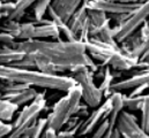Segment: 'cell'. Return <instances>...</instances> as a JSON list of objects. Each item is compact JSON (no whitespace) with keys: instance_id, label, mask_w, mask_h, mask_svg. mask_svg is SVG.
Here are the masks:
<instances>
[{"instance_id":"cell-1","label":"cell","mask_w":149,"mask_h":138,"mask_svg":"<svg viewBox=\"0 0 149 138\" xmlns=\"http://www.w3.org/2000/svg\"><path fill=\"white\" fill-rule=\"evenodd\" d=\"M23 53L39 52L46 55L58 67L60 74L70 71L71 74L76 70L87 67L84 54L87 53L86 45L82 41H67V40H43V39H30V40H17L14 46Z\"/></svg>"},{"instance_id":"cell-2","label":"cell","mask_w":149,"mask_h":138,"mask_svg":"<svg viewBox=\"0 0 149 138\" xmlns=\"http://www.w3.org/2000/svg\"><path fill=\"white\" fill-rule=\"evenodd\" d=\"M0 81L22 83L29 86L51 89L67 92L76 85L73 77L66 75H51L35 69H19L9 66H0Z\"/></svg>"},{"instance_id":"cell-3","label":"cell","mask_w":149,"mask_h":138,"mask_svg":"<svg viewBox=\"0 0 149 138\" xmlns=\"http://www.w3.org/2000/svg\"><path fill=\"white\" fill-rule=\"evenodd\" d=\"M46 106L45 92H38L36 99L29 105L24 106L19 113L16 120L12 124L10 132L5 138H22L29 129L37 122L39 114Z\"/></svg>"},{"instance_id":"cell-4","label":"cell","mask_w":149,"mask_h":138,"mask_svg":"<svg viewBox=\"0 0 149 138\" xmlns=\"http://www.w3.org/2000/svg\"><path fill=\"white\" fill-rule=\"evenodd\" d=\"M70 76L74 78L76 84L81 88L82 100L88 107L95 109L102 105L104 97L101 90L98 89V86L95 84V81H94L95 77L91 70H89L87 67H83L76 70L73 74H71Z\"/></svg>"},{"instance_id":"cell-5","label":"cell","mask_w":149,"mask_h":138,"mask_svg":"<svg viewBox=\"0 0 149 138\" xmlns=\"http://www.w3.org/2000/svg\"><path fill=\"white\" fill-rule=\"evenodd\" d=\"M149 19V0L143 3H140L128 16V19L120 26L112 28L113 36L117 43H123L131 34H133L140 27Z\"/></svg>"},{"instance_id":"cell-6","label":"cell","mask_w":149,"mask_h":138,"mask_svg":"<svg viewBox=\"0 0 149 138\" xmlns=\"http://www.w3.org/2000/svg\"><path fill=\"white\" fill-rule=\"evenodd\" d=\"M72 117L70 110V103L67 95L61 97L57 103L53 105L51 113L47 115V129L56 131L57 134L63 130V128L67 124L70 119Z\"/></svg>"},{"instance_id":"cell-7","label":"cell","mask_w":149,"mask_h":138,"mask_svg":"<svg viewBox=\"0 0 149 138\" xmlns=\"http://www.w3.org/2000/svg\"><path fill=\"white\" fill-rule=\"evenodd\" d=\"M116 129L123 138H149L148 132L143 130L136 117L127 110H123L119 114Z\"/></svg>"},{"instance_id":"cell-8","label":"cell","mask_w":149,"mask_h":138,"mask_svg":"<svg viewBox=\"0 0 149 138\" xmlns=\"http://www.w3.org/2000/svg\"><path fill=\"white\" fill-rule=\"evenodd\" d=\"M110 110H111V101L108 98L100 107L95 108L88 115V117L82 122L81 129H80L77 135L82 136V137H86V136L93 134L95 131V129L98 127V124L108 119V116L110 114Z\"/></svg>"},{"instance_id":"cell-9","label":"cell","mask_w":149,"mask_h":138,"mask_svg":"<svg viewBox=\"0 0 149 138\" xmlns=\"http://www.w3.org/2000/svg\"><path fill=\"white\" fill-rule=\"evenodd\" d=\"M140 3H119L111 0H88V8L98 9L107 15L131 14Z\"/></svg>"},{"instance_id":"cell-10","label":"cell","mask_w":149,"mask_h":138,"mask_svg":"<svg viewBox=\"0 0 149 138\" xmlns=\"http://www.w3.org/2000/svg\"><path fill=\"white\" fill-rule=\"evenodd\" d=\"M84 45L87 53L93 58V60H96L100 63H103L114 52H119L114 47H112L111 45L93 37H90L89 40L84 43Z\"/></svg>"},{"instance_id":"cell-11","label":"cell","mask_w":149,"mask_h":138,"mask_svg":"<svg viewBox=\"0 0 149 138\" xmlns=\"http://www.w3.org/2000/svg\"><path fill=\"white\" fill-rule=\"evenodd\" d=\"M139 61L132 57L125 55L121 52H114L111 54L103 63H98L100 67H107L109 66L111 69L118 71H128L132 69H135Z\"/></svg>"},{"instance_id":"cell-12","label":"cell","mask_w":149,"mask_h":138,"mask_svg":"<svg viewBox=\"0 0 149 138\" xmlns=\"http://www.w3.org/2000/svg\"><path fill=\"white\" fill-rule=\"evenodd\" d=\"M83 1L84 0H52L51 8L65 23H68L73 14L80 8Z\"/></svg>"},{"instance_id":"cell-13","label":"cell","mask_w":149,"mask_h":138,"mask_svg":"<svg viewBox=\"0 0 149 138\" xmlns=\"http://www.w3.org/2000/svg\"><path fill=\"white\" fill-rule=\"evenodd\" d=\"M149 84L148 71H139L136 74L131 75V77L117 81L112 84L111 90L113 92H120L123 90H133L140 85Z\"/></svg>"},{"instance_id":"cell-14","label":"cell","mask_w":149,"mask_h":138,"mask_svg":"<svg viewBox=\"0 0 149 138\" xmlns=\"http://www.w3.org/2000/svg\"><path fill=\"white\" fill-rule=\"evenodd\" d=\"M38 91L34 88H28L21 91H16V92H10V93H3L1 95V98L7 99L13 104H15L16 106L21 107V106H27L30 103H33L36 99Z\"/></svg>"},{"instance_id":"cell-15","label":"cell","mask_w":149,"mask_h":138,"mask_svg":"<svg viewBox=\"0 0 149 138\" xmlns=\"http://www.w3.org/2000/svg\"><path fill=\"white\" fill-rule=\"evenodd\" d=\"M61 34L58 29V27L51 21L44 19L42 22H39L35 29V38L34 39H43V38H52L56 40H59Z\"/></svg>"},{"instance_id":"cell-16","label":"cell","mask_w":149,"mask_h":138,"mask_svg":"<svg viewBox=\"0 0 149 138\" xmlns=\"http://www.w3.org/2000/svg\"><path fill=\"white\" fill-rule=\"evenodd\" d=\"M109 99L111 101V110H110V114L108 116V121L110 124V130H113L116 128L119 114L125 108V105H124L125 95H123L121 92H113L109 97Z\"/></svg>"},{"instance_id":"cell-17","label":"cell","mask_w":149,"mask_h":138,"mask_svg":"<svg viewBox=\"0 0 149 138\" xmlns=\"http://www.w3.org/2000/svg\"><path fill=\"white\" fill-rule=\"evenodd\" d=\"M87 10H88V0H84L83 3L80 6V8L73 14V16L71 17V20H70L68 23H67L68 27L71 28V30H72L76 36L79 34L81 28L83 27L84 22H86L87 19H88Z\"/></svg>"},{"instance_id":"cell-18","label":"cell","mask_w":149,"mask_h":138,"mask_svg":"<svg viewBox=\"0 0 149 138\" xmlns=\"http://www.w3.org/2000/svg\"><path fill=\"white\" fill-rule=\"evenodd\" d=\"M24 55H26V53L19 51L17 48L1 45V48H0V66H12L13 63L20 61Z\"/></svg>"},{"instance_id":"cell-19","label":"cell","mask_w":149,"mask_h":138,"mask_svg":"<svg viewBox=\"0 0 149 138\" xmlns=\"http://www.w3.org/2000/svg\"><path fill=\"white\" fill-rule=\"evenodd\" d=\"M34 57H35V63H36L37 70L42 71V72H45V74L60 75V71H59L58 67L46 55H44L39 52H34Z\"/></svg>"},{"instance_id":"cell-20","label":"cell","mask_w":149,"mask_h":138,"mask_svg":"<svg viewBox=\"0 0 149 138\" xmlns=\"http://www.w3.org/2000/svg\"><path fill=\"white\" fill-rule=\"evenodd\" d=\"M19 108L20 107L15 104L0 97V122L8 123L9 121H12Z\"/></svg>"},{"instance_id":"cell-21","label":"cell","mask_w":149,"mask_h":138,"mask_svg":"<svg viewBox=\"0 0 149 138\" xmlns=\"http://www.w3.org/2000/svg\"><path fill=\"white\" fill-rule=\"evenodd\" d=\"M67 97H68V103H70V110H71V115L74 116L76 113L79 112L80 107H81V100H82V91L81 88L76 84L73 88H71L67 91Z\"/></svg>"},{"instance_id":"cell-22","label":"cell","mask_w":149,"mask_h":138,"mask_svg":"<svg viewBox=\"0 0 149 138\" xmlns=\"http://www.w3.org/2000/svg\"><path fill=\"white\" fill-rule=\"evenodd\" d=\"M51 3H52V0H37L34 3V17H35V20L33 21L34 24L37 26L39 22L44 20L45 14L51 7Z\"/></svg>"},{"instance_id":"cell-23","label":"cell","mask_w":149,"mask_h":138,"mask_svg":"<svg viewBox=\"0 0 149 138\" xmlns=\"http://www.w3.org/2000/svg\"><path fill=\"white\" fill-rule=\"evenodd\" d=\"M37 0H16L15 1V9H14V13L12 14V16L7 20H15V21H20L28 8H30L31 6H34V3L36 2Z\"/></svg>"},{"instance_id":"cell-24","label":"cell","mask_w":149,"mask_h":138,"mask_svg":"<svg viewBox=\"0 0 149 138\" xmlns=\"http://www.w3.org/2000/svg\"><path fill=\"white\" fill-rule=\"evenodd\" d=\"M87 14H88V20L91 24V27H96V28H100L102 27L108 20V15L102 12V10H98V9H93V8H88L87 10Z\"/></svg>"},{"instance_id":"cell-25","label":"cell","mask_w":149,"mask_h":138,"mask_svg":"<svg viewBox=\"0 0 149 138\" xmlns=\"http://www.w3.org/2000/svg\"><path fill=\"white\" fill-rule=\"evenodd\" d=\"M20 30H21V23H20V21H15V20H5L3 24H0V31L12 34L16 40H17V38H19Z\"/></svg>"},{"instance_id":"cell-26","label":"cell","mask_w":149,"mask_h":138,"mask_svg":"<svg viewBox=\"0 0 149 138\" xmlns=\"http://www.w3.org/2000/svg\"><path fill=\"white\" fill-rule=\"evenodd\" d=\"M146 99V95L143 96H139V97H128L125 96V100L124 105L125 108L127 109V112H135V110H141L143 103Z\"/></svg>"},{"instance_id":"cell-27","label":"cell","mask_w":149,"mask_h":138,"mask_svg":"<svg viewBox=\"0 0 149 138\" xmlns=\"http://www.w3.org/2000/svg\"><path fill=\"white\" fill-rule=\"evenodd\" d=\"M35 29H36V24H34L33 22H23L21 23V30L17 40L23 41V40H30L35 38Z\"/></svg>"},{"instance_id":"cell-28","label":"cell","mask_w":149,"mask_h":138,"mask_svg":"<svg viewBox=\"0 0 149 138\" xmlns=\"http://www.w3.org/2000/svg\"><path fill=\"white\" fill-rule=\"evenodd\" d=\"M9 67H14V68H19V69H36L34 53H26V55L20 61L13 63Z\"/></svg>"},{"instance_id":"cell-29","label":"cell","mask_w":149,"mask_h":138,"mask_svg":"<svg viewBox=\"0 0 149 138\" xmlns=\"http://www.w3.org/2000/svg\"><path fill=\"white\" fill-rule=\"evenodd\" d=\"M140 126L143 128L145 131L149 132V95H146L145 103H143V106L141 108Z\"/></svg>"},{"instance_id":"cell-30","label":"cell","mask_w":149,"mask_h":138,"mask_svg":"<svg viewBox=\"0 0 149 138\" xmlns=\"http://www.w3.org/2000/svg\"><path fill=\"white\" fill-rule=\"evenodd\" d=\"M148 51H149V34L146 37V38L142 39L141 44H140L135 50L132 51L131 57L134 58V59H136V60L139 61V60H140V59H141Z\"/></svg>"},{"instance_id":"cell-31","label":"cell","mask_w":149,"mask_h":138,"mask_svg":"<svg viewBox=\"0 0 149 138\" xmlns=\"http://www.w3.org/2000/svg\"><path fill=\"white\" fill-rule=\"evenodd\" d=\"M46 129H47V119L46 117L38 119L30 138H43L44 132H45Z\"/></svg>"},{"instance_id":"cell-32","label":"cell","mask_w":149,"mask_h":138,"mask_svg":"<svg viewBox=\"0 0 149 138\" xmlns=\"http://www.w3.org/2000/svg\"><path fill=\"white\" fill-rule=\"evenodd\" d=\"M15 9V2L13 1H6V2H1L0 3V13H1V17L3 19H9L12 16V14L14 13Z\"/></svg>"},{"instance_id":"cell-33","label":"cell","mask_w":149,"mask_h":138,"mask_svg":"<svg viewBox=\"0 0 149 138\" xmlns=\"http://www.w3.org/2000/svg\"><path fill=\"white\" fill-rule=\"evenodd\" d=\"M109 131H110V124H109V121L107 119L105 121L100 123L98 127L95 129V131L93 134V138H103Z\"/></svg>"},{"instance_id":"cell-34","label":"cell","mask_w":149,"mask_h":138,"mask_svg":"<svg viewBox=\"0 0 149 138\" xmlns=\"http://www.w3.org/2000/svg\"><path fill=\"white\" fill-rule=\"evenodd\" d=\"M15 43H16V39L12 34L0 31V44L1 45L8 46V47H13Z\"/></svg>"},{"instance_id":"cell-35","label":"cell","mask_w":149,"mask_h":138,"mask_svg":"<svg viewBox=\"0 0 149 138\" xmlns=\"http://www.w3.org/2000/svg\"><path fill=\"white\" fill-rule=\"evenodd\" d=\"M149 89V84H143V85H140L135 89H133L131 91V93L128 95V97H139V96H143V92Z\"/></svg>"},{"instance_id":"cell-36","label":"cell","mask_w":149,"mask_h":138,"mask_svg":"<svg viewBox=\"0 0 149 138\" xmlns=\"http://www.w3.org/2000/svg\"><path fill=\"white\" fill-rule=\"evenodd\" d=\"M12 130V124L6 122H0V138H5Z\"/></svg>"},{"instance_id":"cell-37","label":"cell","mask_w":149,"mask_h":138,"mask_svg":"<svg viewBox=\"0 0 149 138\" xmlns=\"http://www.w3.org/2000/svg\"><path fill=\"white\" fill-rule=\"evenodd\" d=\"M57 132L51 130V129H46L45 130V138H57Z\"/></svg>"},{"instance_id":"cell-38","label":"cell","mask_w":149,"mask_h":138,"mask_svg":"<svg viewBox=\"0 0 149 138\" xmlns=\"http://www.w3.org/2000/svg\"><path fill=\"white\" fill-rule=\"evenodd\" d=\"M119 3H139V0H111Z\"/></svg>"},{"instance_id":"cell-39","label":"cell","mask_w":149,"mask_h":138,"mask_svg":"<svg viewBox=\"0 0 149 138\" xmlns=\"http://www.w3.org/2000/svg\"><path fill=\"white\" fill-rule=\"evenodd\" d=\"M110 138H123L121 137V135H120V132L114 128L113 130L111 131V136H110Z\"/></svg>"},{"instance_id":"cell-40","label":"cell","mask_w":149,"mask_h":138,"mask_svg":"<svg viewBox=\"0 0 149 138\" xmlns=\"http://www.w3.org/2000/svg\"><path fill=\"white\" fill-rule=\"evenodd\" d=\"M111 131L112 130H110V131H109V132H108V134H107L103 138H110V136H111Z\"/></svg>"},{"instance_id":"cell-41","label":"cell","mask_w":149,"mask_h":138,"mask_svg":"<svg viewBox=\"0 0 149 138\" xmlns=\"http://www.w3.org/2000/svg\"><path fill=\"white\" fill-rule=\"evenodd\" d=\"M0 3H1V2H0ZM1 19H2V17H1V13H0V24H1Z\"/></svg>"},{"instance_id":"cell-42","label":"cell","mask_w":149,"mask_h":138,"mask_svg":"<svg viewBox=\"0 0 149 138\" xmlns=\"http://www.w3.org/2000/svg\"><path fill=\"white\" fill-rule=\"evenodd\" d=\"M145 71H148V72H149V67H148V68H147V69H146V70H145Z\"/></svg>"},{"instance_id":"cell-43","label":"cell","mask_w":149,"mask_h":138,"mask_svg":"<svg viewBox=\"0 0 149 138\" xmlns=\"http://www.w3.org/2000/svg\"><path fill=\"white\" fill-rule=\"evenodd\" d=\"M74 138H76V137H74ZM80 138H87V137H80ZM91 138H93V137H91Z\"/></svg>"},{"instance_id":"cell-44","label":"cell","mask_w":149,"mask_h":138,"mask_svg":"<svg viewBox=\"0 0 149 138\" xmlns=\"http://www.w3.org/2000/svg\"><path fill=\"white\" fill-rule=\"evenodd\" d=\"M148 135H149V132H148Z\"/></svg>"},{"instance_id":"cell-45","label":"cell","mask_w":149,"mask_h":138,"mask_svg":"<svg viewBox=\"0 0 149 138\" xmlns=\"http://www.w3.org/2000/svg\"><path fill=\"white\" fill-rule=\"evenodd\" d=\"M0 97H1V96H0Z\"/></svg>"}]
</instances>
